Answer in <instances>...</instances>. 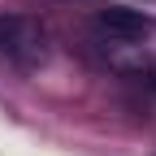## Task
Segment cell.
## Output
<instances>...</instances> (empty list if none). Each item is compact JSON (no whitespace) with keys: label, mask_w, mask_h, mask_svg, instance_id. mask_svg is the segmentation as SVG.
Listing matches in <instances>:
<instances>
[{"label":"cell","mask_w":156,"mask_h":156,"mask_svg":"<svg viewBox=\"0 0 156 156\" xmlns=\"http://www.w3.org/2000/svg\"><path fill=\"white\" fill-rule=\"evenodd\" d=\"M44 52H48L44 48V30L30 17H17V13L0 17V56H9L17 65H39Z\"/></svg>","instance_id":"obj_1"},{"label":"cell","mask_w":156,"mask_h":156,"mask_svg":"<svg viewBox=\"0 0 156 156\" xmlns=\"http://www.w3.org/2000/svg\"><path fill=\"white\" fill-rule=\"evenodd\" d=\"M95 22H100L104 30H113V35H126V39H134V35L147 30V17L134 13V9H100Z\"/></svg>","instance_id":"obj_2"}]
</instances>
